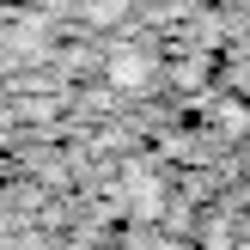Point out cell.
<instances>
[{
    "label": "cell",
    "instance_id": "obj_1",
    "mask_svg": "<svg viewBox=\"0 0 250 250\" xmlns=\"http://www.w3.org/2000/svg\"><path fill=\"white\" fill-rule=\"evenodd\" d=\"M110 80H116L122 92H141L146 85V55H116L110 61Z\"/></svg>",
    "mask_w": 250,
    "mask_h": 250
},
{
    "label": "cell",
    "instance_id": "obj_2",
    "mask_svg": "<svg viewBox=\"0 0 250 250\" xmlns=\"http://www.w3.org/2000/svg\"><path fill=\"white\" fill-rule=\"evenodd\" d=\"M122 6H128V0H85V12H92V19H98V24H110V19H116V12H122Z\"/></svg>",
    "mask_w": 250,
    "mask_h": 250
}]
</instances>
